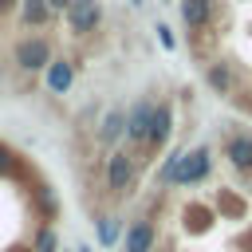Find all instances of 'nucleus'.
Wrapping results in <instances>:
<instances>
[{
	"label": "nucleus",
	"mask_w": 252,
	"mask_h": 252,
	"mask_svg": "<svg viewBox=\"0 0 252 252\" xmlns=\"http://www.w3.org/2000/svg\"><path fill=\"white\" fill-rule=\"evenodd\" d=\"M213 173V150L209 146H197V150H173L161 169H158V181L161 185H201L205 177Z\"/></svg>",
	"instance_id": "obj_1"
},
{
	"label": "nucleus",
	"mask_w": 252,
	"mask_h": 252,
	"mask_svg": "<svg viewBox=\"0 0 252 252\" xmlns=\"http://www.w3.org/2000/svg\"><path fill=\"white\" fill-rule=\"evenodd\" d=\"M102 177H106V189H110L114 197L130 193V185H134V177H138V158H134L130 150H110Z\"/></svg>",
	"instance_id": "obj_2"
},
{
	"label": "nucleus",
	"mask_w": 252,
	"mask_h": 252,
	"mask_svg": "<svg viewBox=\"0 0 252 252\" xmlns=\"http://www.w3.org/2000/svg\"><path fill=\"white\" fill-rule=\"evenodd\" d=\"M12 59H16L24 71H47V63H51V43H47L43 35H24V39H16Z\"/></svg>",
	"instance_id": "obj_3"
},
{
	"label": "nucleus",
	"mask_w": 252,
	"mask_h": 252,
	"mask_svg": "<svg viewBox=\"0 0 252 252\" xmlns=\"http://www.w3.org/2000/svg\"><path fill=\"white\" fill-rule=\"evenodd\" d=\"M154 98H138L130 110H126V142L130 146H142L146 150V138H150V122H154Z\"/></svg>",
	"instance_id": "obj_4"
},
{
	"label": "nucleus",
	"mask_w": 252,
	"mask_h": 252,
	"mask_svg": "<svg viewBox=\"0 0 252 252\" xmlns=\"http://www.w3.org/2000/svg\"><path fill=\"white\" fill-rule=\"evenodd\" d=\"M67 16V28L75 35H91L98 24H102V4L98 0H71V8L63 12Z\"/></svg>",
	"instance_id": "obj_5"
},
{
	"label": "nucleus",
	"mask_w": 252,
	"mask_h": 252,
	"mask_svg": "<svg viewBox=\"0 0 252 252\" xmlns=\"http://www.w3.org/2000/svg\"><path fill=\"white\" fill-rule=\"evenodd\" d=\"M154 244H158L154 220L150 217H134L126 224V232H122V252H154Z\"/></svg>",
	"instance_id": "obj_6"
},
{
	"label": "nucleus",
	"mask_w": 252,
	"mask_h": 252,
	"mask_svg": "<svg viewBox=\"0 0 252 252\" xmlns=\"http://www.w3.org/2000/svg\"><path fill=\"white\" fill-rule=\"evenodd\" d=\"M43 83H47L51 94H67L75 87V63L71 59H51L47 71H43Z\"/></svg>",
	"instance_id": "obj_7"
},
{
	"label": "nucleus",
	"mask_w": 252,
	"mask_h": 252,
	"mask_svg": "<svg viewBox=\"0 0 252 252\" xmlns=\"http://www.w3.org/2000/svg\"><path fill=\"white\" fill-rule=\"evenodd\" d=\"M173 134V110L169 102H158L154 106V122H150V138H146V150H161Z\"/></svg>",
	"instance_id": "obj_8"
},
{
	"label": "nucleus",
	"mask_w": 252,
	"mask_h": 252,
	"mask_svg": "<svg viewBox=\"0 0 252 252\" xmlns=\"http://www.w3.org/2000/svg\"><path fill=\"white\" fill-rule=\"evenodd\" d=\"M224 158H228L232 169L252 173V134H232V138L224 142Z\"/></svg>",
	"instance_id": "obj_9"
},
{
	"label": "nucleus",
	"mask_w": 252,
	"mask_h": 252,
	"mask_svg": "<svg viewBox=\"0 0 252 252\" xmlns=\"http://www.w3.org/2000/svg\"><path fill=\"white\" fill-rule=\"evenodd\" d=\"M205 83H209V91H217V94H232V91H236V71H232V63L213 59V63L205 67Z\"/></svg>",
	"instance_id": "obj_10"
},
{
	"label": "nucleus",
	"mask_w": 252,
	"mask_h": 252,
	"mask_svg": "<svg viewBox=\"0 0 252 252\" xmlns=\"http://www.w3.org/2000/svg\"><path fill=\"white\" fill-rule=\"evenodd\" d=\"M94 138H98L102 146H114L118 138H126V110L110 106V110L98 118V130H94Z\"/></svg>",
	"instance_id": "obj_11"
},
{
	"label": "nucleus",
	"mask_w": 252,
	"mask_h": 252,
	"mask_svg": "<svg viewBox=\"0 0 252 252\" xmlns=\"http://www.w3.org/2000/svg\"><path fill=\"white\" fill-rule=\"evenodd\" d=\"M181 24L189 32H201L213 24V0H181Z\"/></svg>",
	"instance_id": "obj_12"
},
{
	"label": "nucleus",
	"mask_w": 252,
	"mask_h": 252,
	"mask_svg": "<svg viewBox=\"0 0 252 252\" xmlns=\"http://www.w3.org/2000/svg\"><path fill=\"white\" fill-rule=\"evenodd\" d=\"M51 20V4L47 0H20V24L24 28H43Z\"/></svg>",
	"instance_id": "obj_13"
},
{
	"label": "nucleus",
	"mask_w": 252,
	"mask_h": 252,
	"mask_svg": "<svg viewBox=\"0 0 252 252\" xmlns=\"http://www.w3.org/2000/svg\"><path fill=\"white\" fill-rule=\"evenodd\" d=\"M122 217H98L94 220V236H98V248H114L122 240Z\"/></svg>",
	"instance_id": "obj_14"
},
{
	"label": "nucleus",
	"mask_w": 252,
	"mask_h": 252,
	"mask_svg": "<svg viewBox=\"0 0 252 252\" xmlns=\"http://www.w3.org/2000/svg\"><path fill=\"white\" fill-rule=\"evenodd\" d=\"M32 252H59V236L51 224H39L35 236H32Z\"/></svg>",
	"instance_id": "obj_15"
},
{
	"label": "nucleus",
	"mask_w": 252,
	"mask_h": 252,
	"mask_svg": "<svg viewBox=\"0 0 252 252\" xmlns=\"http://www.w3.org/2000/svg\"><path fill=\"white\" fill-rule=\"evenodd\" d=\"M16 169H20V158H16V154H12V150L0 142V177H12Z\"/></svg>",
	"instance_id": "obj_16"
},
{
	"label": "nucleus",
	"mask_w": 252,
	"mask_h": 252,
	"mask_svg": "<svg viewBox=\"0 0 252 252\" xmlns=\"http://www.w3.org/2000/svg\"><path fill=\"white\" fill-rule=\"evenodd\" d=\"M158 39H161V47H173V35H169L165 24H158Z\"/></svg>",
	"instance_id": "obj_17"
},
{
	"label": "nucleus",
	"mask_w": 252,
	"mask_h": 252,
	"mask_svg": "<svg viewBox=\"0 0 252 252\" xmlns=\"http://www.w3.org/2000/svg\"><path fill=\"white\" fill-rule=\"evenodd\" d=\"M47 4H51V12H67L71 8V0H47Z\"/></svg>",
	"instance_id": "obj_18"
},
{
	"label": "nucleus",
	"mask_w": 252,
	"mask_h": 252,
	"mask_svg": "<svg viewBox=\"0 0 252 252\" xmlns=\"http://www.w3.org/2000/svg\"><path fill=\"white\" fill-rule=\"evenodd\" d=\"M16 4H20V0H0V12H12Z\"/></svg>",
	"instance_id": "obj_19"
},
{
	"label": "nucleus",
	"mask_w": 252,
	"mask_h": 252,
	"mask_svg": "<svg viewBox=\"0 0 252 252\" xmlns=\"http://www.w3.org/2000/svg\"><path fill=\"white\" fill-rule=\"evenodd\" d=\"M12 252H32V248H12Z\"/></svg>",
	"instance_id": "obj_20"
},
{
	"label": "nucleus",
	"mask_w": 252,
	"mask_h": 252,
	"mask_svg": "<svg viewBox=\"0 0 252 252\" xmlns=\"http://www.w3.org/2000/svg\"><path fill=\"white\" fill-rule=\"evenodd\" d=\"M79 252H91V248H87V244H83V248H79Z\"/></svg>",
	"instance_id": "obj_21"
}]
</instances>
